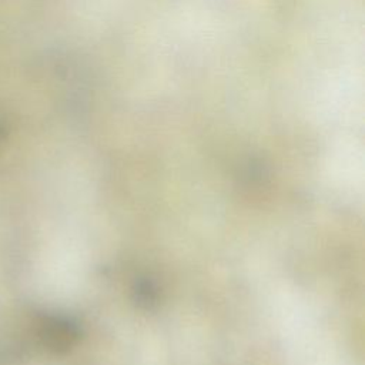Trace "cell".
<instances>
[{
	"label": "cell",
	"instance_id": "7a4b0ae2",
	"mask_svg": "<svg viewBox=\"0 0 365 365\" xmlns=\"http://www.w3.org/2000/svg\"><path fill=\"white\" fill-rule=\"evenodd\" d=\"M134 301L143 308H151L157 304L158 289L155 284L147 278L140 279L134 287Z\"/></svg>",
	"mask_w": 365,
	"mask_h": 365
},
{
	"label": "cell",
	"instance_id": "6da1fadb",
	"mask_svg": "<svg viewBox=\"0 0 365 365\" xmlns=\"http://www.w3.org/2000/svg\"><path fill=\"white\" fill-rule=\"evenodd\" d=\"M37 335L43 346L51 352L68 351L80 338L78 324L67 315H46L37 324Z\"/></svg>",
	"mask_w": 365,
	"mask_h": 365
}]
</instances>
